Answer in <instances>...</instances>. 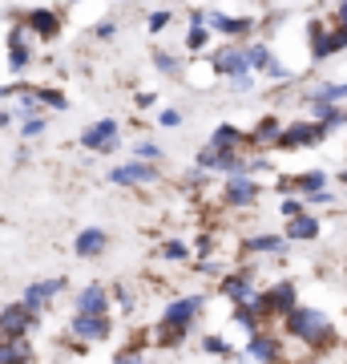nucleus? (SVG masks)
I'll use <instances>...</instances> for the list:
<instances>
[{
	"label": "nucleus",
	"instance_id": "4be33fe9",
	"mask_svg": "<svg viewBox=\"0 0 347 364\" xmlns=\"http://www.w3.org/2000/svg\"><path fill=\"white\" fill-rule=\"evenodd\" d=\"M315 117H319V126H343L347 122V109H335V105H315Z\"/></svg>",
	"mask_w": 347,
	"mask_h": 364
},
{
	"label": "nucleus",
	"instance_id": "aec40b11",
	"mask_svg": "<svg viewBox=\"0 0 347 364\" xmlns=\"http://www.w3.org/2000/svg\"><path fill=\"white\" fill-rule=\"evenodd\" d=\"M315 235H319V223L311 219V215L291 219V239H315Z\"/></svg>",
	"mask_w": 347,
	"mask_h": 364
},
{
	"label": "nucleus",
	"instance_id": "9d476101",
	"mask_svg": "<svg viewBox=\"0 0 347 364\" xmlns=\"http://www.w3.org/2000/svg\"><path fill=\"white\" fill-rule=\"evenodd\" d=\"M291 304H295V287H291V284L270 287L263 299H255V308H275V312H295Z\"/></svg>",
	"mask_w": 347,
	"mask_h": 364
},
{
	"label": "nucleus",
	"instance_id": "39448f33",
	"mask_svg": "<svg viewBox=\"0 0 347 364\" xmlns=\"http://www.w3.org/2000/svg\"><path fill=\"white\" fill-rule=\"evenodd\" d=\"M154 178H158V170L150 166V162H142V158L109 170V182H117V186H138V182H154Z\"/></svg>",
	"mask_w": 347,
	"mask_h": 364
},
{
	"label": "nucleus",
	"instance_id": "1a4fd4ad",
	"mask_svg": "<svg viewBox=\"0 0 347 364\" xmlns=\"http://www.w3.org/2000/svg\"><path fill=\"white\" fill-rule=\"evenodd\" d=\"M198 170H243V162H238L231 150H214V146H206L202 154H198Z\"/></svg>",
	"mask_w": 347,
	"mask_h": 364
},
{
	"label": "nucleus",
	"instance_id": "f8f14e48",
	"mask_svg": "<svg viewBox=\"0 0 347 364\" xmlns=\"http://www.w3.org/2000/svg\"><path fill=\"white\" fill-rule=\"evenodd\" d=\"M73 332H77V336H85V340H101V336H109V320H105V316H81L77 312Z\"/></svg>",
	"mask_w": 347,
	"mask_h": 364
},
{
	"label": "nucleus",
	"instance_id": "c9c22d12",
	"mask_svg": "<svg viewBox=\"0 0 347 364\" xmlns=\"http://www.w3.org/2000/svg\"><path fill=\"white\" fill-rule=\"evenodd\" d=\"M178 122H182L178 109H166V114H162V126H178Z\"/></svg>",
	"mask_w": 347,
	"mask_h": 364
},
{
	"label": "nucleus",
	"instance_id": "7c9ffc66",
	"mask_svg": "<svg viewBox=\"0 0 347 364\" xmlns=\"http://www.w3.org/2000/svg\"><path fill=\"white\" fill-rule=\"evenodd\" d=\"M283 215L299 219V215H303V203H299V198H287V203H283Z\"/></svg>",
	"mask_w": 347,
	"mask_h": 364
},
{
	"label": "nucleus",
	"instance_id": "72a5a7b5",
	"mask_svg": "<svg viewBox=\"0 0 347 364\" xmlns=\"http://www.w3.org/2000/svg\"><path fill=\"white\" fill-rule=\"evenodd\" d=\"M162 251H166L170 259H182V255H186V247H182V243H166Z\"/></svg>",
	"mask_w": 347,
	"mask_h": 364
},
{
	"label": "nucleus",
	"instance_id": "0eeeda50",
	"mask_svg": "<svg viewBox=\"0 0 347 364\" xmlns=\"http://www.w3.org/2000/svg\"><path fill=\"white\" fill-rule=\"evenodd\" d=\"M255 195H258V186L246 178L243 170H234L231 182H226V198H231L234 207H250V203H255Z\"/></svg>",
	"mask_w": 347,
	"mask_h": 364
},
{
	"label": "nucleus",
	"instance_id": "393cba45",
	"mask_svg": "<svg viewBox=\"0 0 347 364\" xmlns=\"http://www.w3.org/2000/svg\"><path fill=\"white\" fill-rule=\"evenodd\" d=\"M250 251H283V239L279 235H255L250 239Z\"/></svg>",
	"mask_w": 347,
	"mask_h": 364
},
{
	"label": "nucleus",
	"instance_id": "2eb2a0df",
	"mask_svg": "<svg viewBox=\"0 0 347 364\" xmlns=\"http://www.w3.org/2000/svg\"><path fill=\"white\" fill-rule=\"evenodd\" d=\"M73 247H77V255H101V251H105V231H97V227L81 231Z\"/></svg>",
	"mask_w": 347,
	"mask_h": 364
},
{
	"label": "nucleus",
	"instance_id": "dca6fc26",
	"mask_svg": "<svg viewBox=\"0 0 347 364\" xmlns=\"http://www.w3.org/2000/svg\"><path fill=\"white\" fill-rule=\"evenodd\" d=\"M0 364H28L25 336H9V344H0Z\"/></svg>",
	"mask_w": 347,
	"mask_h": 364
},
{
	"label": "nucleus",
	"instance_id": "9b49d317",
	"mask_svg": "<svg viewBox=\"0 0 347 364\" xmlns=\"http://www.w3.org/2000/svg\"><path fill=\"white\" fill-rule=\"evenodd\" d=\"M28 28H33L37 37H57L61 16L53 13V9H33V13H28Z\"/></svg>",
	"mask_w": 347,
	"mask_h": 364
},
{
	"label": "nucleus",
	"instance_id": "423d86ee",
	"mask_svg": "<svg viewBox=\"0 0 347 364\" xmlns=\"http://www.w3.org/2000/svg\"><path fill=\"white\" fill-rule=\"evenodd\" d=\"M28 324H33V308H28V304H13L9 312L0 316V332H4V336H25Z\"/></svg>",
	"mask_w": 347,
	"mask_h": 364
},
{
	"label": "nucleus",
	"instance_id": "f3484780",
	"mask_svg": "<svg viewBox=\"0 0 347 364\" xmlns=\"http://www.w3.org/2000/svg\"><path fill=\"white\" fill-rule=\"evenodd\" d=\"M57 291H61V279H49V284H33V287L25 291V304L33 308V312H37L40 304H45V299H53Z\"/></svg>",
	"mask_w": 347,
	"mask_h": 364
},
{
	"label": "nucleus",
	"instance_id": "5701e85b",
	"mask_svg": "<svg viewBox=\"0 0 347 364\" xmlns=\"http://www.w3.org/2000/svg\"><path fill=\"white\" fill-rule=\"evenodd\" d=\"M279 138H283V126H279V122H270V117L255 130V142H263V146H267V142H279Z\"/></svg>",
	"mask_w": 347,
	"mask_h": 364
},
{
	"label": "nucleus",
	"instance_id": "473e14b6",
	"mask_svg": "<svg viewBox=\"0 0 347 364\" xmlns=\"http://www.w3.org/2000/svg\"><path fill=\"white\" fill-rule=\"evenodd\" d=\"M114 33H117V25H114V21H101V25H97V37H114Z\"/></svg>",
	"mask_w": 347,
	"mask_h": 364
},
{
	"label": "nucleus",
	"instance_id": "a878e982",
	"mask_svg": "<svg viewBox=\"0 0 347 364\" xmlns=\"http://www.w3.org/2000/svg\"><path fill=\"white\" fill-rule=\"evenodd\" d=\"M250 352H255L258 360H275V344H270L267 336H255V340H250Z\"/></svg>",
	"mask_w": 347,
	"mask_h": 364
},
{
	"label": "nucleus",
	"instance_id": "c85d7f7f",
	"mask_svg": "<svg viewBox=\"0 0 347 364\" xmlns=\"http://www.w3.org/2000/svg\"><path fill=\"white\" fill-rule=\"evenodd\" d=\"M170 16H174V13H166V9H162V13H154V16H150V28H154V33H162V28L170 25Z\"/></svg>",
	"mask_w": 347,
	"mask_h": 364
},
{
	"label": "nucleus",
	"instance_id": "412c9836",
	"mask_svg": "<svg viewBox=\"0 0 347 364\" xmlns=\"http://www.w3.org/2000/svg\"><path fill=\"white\" fill-rule=\"evenodd\" d=\"M226 296L238 299V304H255V296H250V279H246V275H238V279H226Z\"/></svg>",
	"mask_w": 347,
	"mask_h": 364
},
{
	"label": "nucleus",
	"instance_id": "6e6552de",
	"mask_svg": "<svg viewBox=\"0 0 347 364\" xmlns=\"http://www.w3.org/2000/svg\"><path fill=\"white\" fill-rule=\"evenodd\" d=\"M198 304L202 299L198 296H190V299H178V304H170L166 308V328H174V332H182V328L194 320V312H198Z\"/></svg>",
	"mask_w": 347,
	"mask_h": 364
},
{
	"label": "nucleus",
	"instance_id": "2f4dec72",
	"mask_svg": "<svg viewBox=\"0 0 347 364\" xmlns=\"http://www.w3.org/2000/svg\"><path fill=\"white\" fill-rule=\"evenodd\" d=\"M40 130H45V117H28V122H25V134H28V138H33V134H40Z\"/></svg>",
	"mask_w": 347,
	"mask_h": 364
},
{
	"label": "nucleus",
	"instance_id": "f03ea898",
	"mask_svg": "<svg viewBox=\"0 0 347 364\" xmlns=\"http://www.w3.org/2000/svg\"><path fill=\"white\" fill-rule=\"evenodd\" d=\"M287 324H291V332L303 340H323L327 336V320H323L319 312H311V308H295V312H287Z\"/></svg>",
	"mask_w": 347,
	"mask_h": 364
},
{
	"label": "nucleus",
	"instance_id": "c756f323",
	"mask_svg": "<svg viewBox=\"0 0 347 364\" xmlns=\"http://www.w3.org/2000/svg\"><path fill=\"white\" fill-rule=\"evenodd\" d=\"M138 158H142V162H154V158H158V146H154V142H138Z\"/></svg>",
	"mask_w": 347,
	"mask_h": 364
},
{
	"label": "nucleus",
	"instance_id": "a211bd4d",
	"mask_svg": "<svg viewBox=\"0 0 347 364\" xmlns=\"http://www.w3.org/2000/svg\"><path fill=\"white\" fill-rule=\"evenodd\" d=\"M25 65H28L25 33H13V37H9V69H25Z\"/></svg>",
	"mask_w": 347,
	"mask_h": 364
},
{
	"label": "nucleus",
	"instance_id": "6ab92c4d",
	"mask_svg": "<svg viewBox=\"0 0 347 364\" xmlns=\"http://www.w3.org/2000/svg\"><path fill=\"white\" fill-rule=\"evenodd\" d=\"M243 142V134L234 130V126H219V130H214V138H210V146H214V150H231L234 154V146Z\"/></svg>",
	"mask_w": 347,
	"mask_h": 364
},
{
	"label": "nucleus",
	"instance_id": "7ed1b4c3",
	"mask_svg": "<svg viewBox=\"0 0 347 364\" xmlns=\"http://www.w3.org/2000/svg\"><path fill=\"white\" fill-rule=\"evenodd\" d=\"M323 138H327V126H319V122H295V126L283 130L279 146H319Z\"/></svg>",
	"mask_w": 347,
	"mask_h": 364
},
{
	"label": "nucleus",
	"instance_id": "ddd939ff",
	"mask_svg": "<svg viewBox=\"0 0 347 364\" xmlns=\"http://www.w3.org/2000/svg\"><path fill=\"white\" fill-rule=\"evenodd\" d=\"M77 312L81 316H105V287H85L77 296Z\"/></svg>",
	"mask_w": 347,
	"mask_h": 364
},
{
	"label": "nucleus",
	"instance_id": "4c0bfd02",
	"mask_svg": "<svg viewBox=\"0 0 347 364\" xmlns=\"http://www.w3.org/2000/svg\"><path fill=\"white\" fill-rule=\"evenodd\" d=\"M117 364H145V360H138V356H126V360H117Z\"/></svg>",
	"mask_w": 347,
	"mask_h": 364
},
{
	"label": "nucleus",
	"instance_id": "f704fd0d",
	"mask_svg": "<svg viewBox=\"0 0 347 364\" xmlns=\"http://www.w3.org/2000/svg\"><path fill=\"white\" fill-rule=\"evenodd\" d=\"M267 73H270V77H275V81H283V77H287V69L279 65V61H270V65H267Z\"/></svg>",
	"mask_w": 347,
	"mask_h": 364
},
{
	"label": "nucleus",
	"instance_id": "20e7f679",
	"mask_svg": "<svg viewBox=\"0 0 347 364\" xmlns=\"http://www.w3.org/2000/svg\"><path fill=\"white\" fill-rule=\"evenodd\" d=\"M81 146H85V150H114V146H117V122H114V117L93 122L89 130L81 134Z\"/></svg>",
	"mask_w": 347,
	"mask_h": 364
},
{
	"label": "nucleus",
	"instance_id": "b1692460",
	"mask_svg": "<svg viewBox=\"0 0 347 364\" xmlns=\"http://www.w3.org/2000/svg\"><path fill=\"white\" fill-rule=\"evenodd\" d=\"M323 170H307V174H303V178H299V191H303V195H319L323 191Z\"/></svg>",
	"mask_w": 347,
	"mask_h": 364
},
{
	"label": "nucleus",
	"instance_id": "f257e3e1",
	"mask_svg": "<svg viewBox=\"0 0 347 364\" xmlns=\"http://www.w3.org/2000/svg\"><path fill=\"white\" fill-rule=\"evenodd\" d=\"M214 69L231 81L250 77V57H246V49H238V45H226V49L214 53Z\"/></svg>",
	"mask_w": 347,
	"mask_h": 364
},
{
	"label": "nucleus",
	"instance_id": "4468645a",
	"mask_svg": "<svg viewBox=\"0 0 347 364\" xmlns=\"http://www.w3.org/2000/svg\"><path fill=\"white\" fill-rule=\"evenodd\" d=\"M206 25H210V28H219V33H226V37H238V33H246V28H250V21H243V16L206 13Z\"/></svg>",
	"mask_w": 347,
	"mask_h": 364
},
{
	"label": "nucleus",
	"instance_id": "cd10ccee",
	"mask_svg": "<svg viewBox=\"0 0 347 364\" xmlns=\"http://www.w3.org/2000/svg\"><path fill=\"white\" fill-rule=\"evenodd\" d=\"M154 65L162 69V73H178V69H182L178 61H174V57H170V53H158V57H154Z\"/></svg>",
	"mask_w": 347,
	"mask_h": 364
},
{
	"label": "nucleus",
	"instance_id": "bb28decb",
	"mask_svg": "<svg viewBox=\"0 0 347 364\" xmlns=\"http://www.w3.org/2000/svg\"><path fill=\"white\" fill-rule=\"evenodd\" d=\"M246 57H250V65H263V69L270 65V53H267V45H250V49H246Z\"/></svg>",
	"mask_w": 347,
	"mask_h": 364
},
{
	"label": "nucleus",
	"instance_id": "e433bc0d",
	"mask_svg": "<svg viewBox=\"0 0 347 364\" xmlns=\"http://www.w3.org/2000/svg\"><path fill=\"white\" fill-rule=\"evenodd\" d=\"M335 21H339V28H347V0L335 9Z\"/></svg>",
	"mask_w": 347,
	"mask_h": 364
}]
</instances>
